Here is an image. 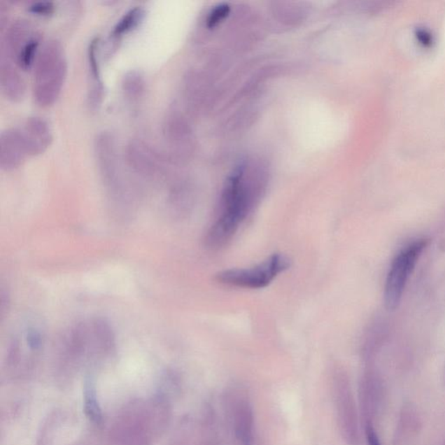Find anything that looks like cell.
Instances as JSON below:
<instances>
[{"label": "cell", "instance_id": "obj_14", "mask_svg": "<svg viewBox=\"0 0 445 445\" xmlns=\"http://www.w3.org/2000/svg\"><path fill=\"white\" fill-rule=\"evenodd\" d=\"M85 412L92 422L99 423L102 421L101 408L97 397L94 383L91 379H86L84 387Z\"/></svg>", "mask_w": 445, "mask_h": 445}, {"label": "cell", "instance_id": "obj_16", "mask_svg": "<svg viewBox=\"0 0 445 445\" xmlns=\"http://www.w3.org/2000/svg\"><path fill=\"white\" fill-rule=\"evenodd\" d=\"M29 12L34 15L48 17L55 13V3L50 1L36 2L29 7Z\"/></svg>", "mask_w": 445, "mask_h": 445}, {"label": "cell", "instance_id": "obj_8", "mask_svg": "<svg viewBox=\"0 0 445 445\" xmlns=\"http://www.w3.org/2000/svg\"><path fill=\"white\" fill-rule=\"evenodd\" d=\"M229 411L236 440L242 445H251L254 437V414L246 395L233 393L229 395Z\"/></svg>", "mask_w": 445, "mask_h": 445}, {"label": "cell", "instance_id": "obj_17", "mask_svg": "<svg viewBox=\"0 0 445 445\" xmlns=\"http://www.w3.org/2000/svg\"><path fill=\"white\" fill-rule=\"evenodd\" d=\"M229 7L227 6H222L215 9L213 13H211L209 19H208V26L213 27L215 24L220 22V20L229 13Z\"/></svg>", "mask_w": 445, "mask_h": 445}, {"label": "cell", "instance_id": "obj_15", "mask_svg": "<svg viewBox=\"0 0 445 445\" xmlns=\"http://www.w3.org/2000/svg\"><path fill=\"white\" fill-rule=\"evenodd\" d=\"M122 88L125 95L128 99H138L145 92L146 81L141 73L138 71H131L125 75Z\"/></svg>", "mask_w": 445, "mask_h": 445}, {"label": "cell", "instance_id": "obj_10", "mask_svg": "<svg viewBox=\"0 0 445 445\" xmlns=\"http://www.w3.org/2000/svg\"><path fill=\"white\" fill-rule=\"evenodd\" d=\"M19 129L29 156L41 155L51 146L53 139L52 128L44 118H29Z\"/></svg>", "mask_w": 445, "mask_h": 445}, {"label": "cell", "instance_id": "obj_12", "mask_svg": "<svg viewBox=\"0 0 445 445\" xmlns=\"http://www.w3.org/2000/svg\"><path fill=\"white\" fill-rule=\"evenodd\" d=\"M20 68L1 56L0 61V88L3 95L12 101L17 102L23 99L26 93V83L22 75L19 71Z\"/></svg>", "mask_w": 445, "mask_h": 445}, {"label": "cell", "instance_id": "obj_11", "mask_svg": "<svg viewBox=\"0 0 445 445\" xmlns=\"http://www.w3.org/2000/svg\"><path fill=\"white\" fill-rule=\"evenodd\" d=\"M29 156L19 128L7 129L0 136V167L5 171L19 168Z\"/></svg>", "mask_w": 445, "mask_h": 445}, {"label": "cell", "instance_id": "obj_18", "mask_svg": "<svg viewBox=\"0 0 445 445\" xmlns=\"http://www.w3.org/2000/svg\"><path fill=\"white\" fill-rule=\"evenodd\" d=\"M366 433H367V440L369 445H381V444H380L378 436H376L374 429H373L372 426L367 427Z\"/></svg>", "mask_w": 445, "mask_h": 445}, {"label": "cell", "instance_id": "obj_9", "mask_svg": "<svg viewBox=\"0 0 445 445\" xmlns=\"http://www.w3.org/2000/svg\"><path fill=\"white\" fill-rule=\"evenodd\" d=\"M127 160L132 170L143 177H155L163 170V161L148 143L132 140L127 149Z\"/></svg>", "mask_w": 445, "mask_h": 445}, {"label": "cell", "instance_id": "obj_1", "mask_svg": "<svg viewBox=\"0 0 445 445\" xmlns=\"http://www.w3.org/2000/svg\"><path fill=\"white\" fill-rule=\"evenodd\" d=\"M245 174V168L240 167L226 181L218 217L204 239L207 248L220 250L227 246L260 199L262 185L254 184Z\"/></svg>", "mask_w": 445, "mask_h": 445}, {"label": "cell", "instance_id": "obj_2", "mask_svg": "<svg viewBox=\"0 0 445 445\" xmlns=\"http://www.w3.org/2000/svg\"><path fill=\"white\" fill-rule=\"evenodd\" d=\"M34 66V99L38 106H52L66 78L68 64L62 45L57 41H46L39 49Z\"/></svg>", "mask_w": 445, "mask_h": 445}, {"label": "cell", "instance_id": "obj_5", "mask_svg": "<svg viewBox=\"0 0 445 445\" xmlns=\"http://www.w3.org/2000/svg\"><path fill=\"white\" fill-rule=\"evenodd\" d=\"M427 246L428 240L420 239L405 247L395 258L386 283L385 304L387 310L394 311L400 306L408 279Z\"/></svg>", "mask_w": 445, "mask_h": 445}, {"label": "cell", "instance_id": "obj_13", "mask_svg": "<svg viewBox=\"0 0 445 445\" xmlns=\"http://www.w3.org/2000/svg\"><path fill=\"white\" fill-rule=\"evenodd\" d=\"M146 10L141 6H136L134 8L128 10L124 16L115 24L113 30L111 31V38L113 42L120 41L125 35L130 34L131 31L138 28L145 20Z\"/></svg>", "mask_w": 445, "mask_h": 445}, {"label": "cell", "instance_id": "obj_4", "mask_svg": "<svg viewBox=\"0 0 445 445\" xmlns=\"http://www.w3.org/2000/svg\"><path fill=\"white\" fill-rule=\"evenodd\" d=\"M290 258L285 254L272 255L263 263L253 268L231 269L216 275V280L222 285L246 289H262L270 285L280 274L288 270Z\"/></svg>", "mask_w": 445, "mask_h": 445}, {"label": "cell", "instance_id": "obj_3", "mask_svg": "<svg viewBox=\"0 0 445 445\" xmlns=\"http://www.w3.org/2000/svg\"><path fill=\"white\" fill-rule=\"evenodd\" d=\"M41 41V34L34 24L28 20H17L6 31L1 56L12 61L20 70H29L34 66Z\"/></svg>", "mask_w": 445, "mask_h": 445}, {"label": "cell", "instance_id": "obj_6", "mask_svg": "<svg viewBox=\"0 0 445 445\" xmlns=\"http://www.w3.org/2000/svg\"><path fill=\"white\" fill-rule=\"evenodd\" d=\"M332 390L340 432L348 444L356 445L358 440L356 408L347 376L339 369L333 373Z\"/></svg>", "mask_w": 445, "mask_h": 445}, {"label": "cell", "instance_id": "obj_7", "mask_svg": "<svg viewBox=\"0 0 445 445\" xmlns=\"http://www.w3.org/2000/svg\"><path fill=\"white\" fill-rule=\"evenodd\" d=\"M96 156L107 186L116 199H125L123 175L116 145L108 134L99 135L95 143Z\"/></svg>", "mask_w": 445, "mask_h": 445}]
</instances>
